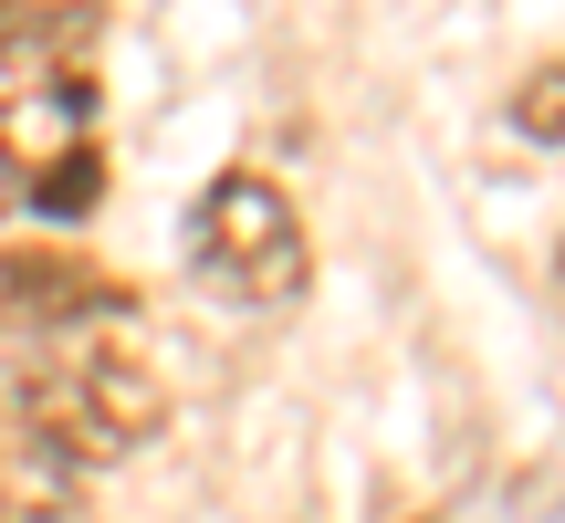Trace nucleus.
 Returning a JSON list of instances; mask_svg holds the SVG:
<instances>
[{
  "label": "nucleus",
  "instance_id": "nucleus-4",
  "mask_svg": "<svg viewBox=\"0 0 565 523\" xmlns=\"http://www.w3.org/2000/svg\"><path fill=\"white\" fill-rule=\"evenodd\" d=\"M0 303L32 335H95V324L126 314V282L84 252H0Z\"/></svg>",
  "mask_w": 565,
  "mask_h": 523
},
{
  "label": "nucleus",
  "instance_id": "nucleus-2",
  "mask_svg": "<svg viewBox=\"0 0 565 523\" xmlns=\"http://www.w3.org/2000/svg\"><path fill=\"white\" fill-rule=\"evenodd\" d=\"M189 273L221 303H294L303 273H315L294 200L273 179H252V168H221L200 189V210H189Z\"/></svg>",
  "mask_w": 565,
  "mask_h": 523
},
{
  "label": "nucleus",
  "instance_id": "nucleus-7",
  "mask_svg": "<svg viewBox=\"0 0 565 523\" xmlns=\"http://www.w3.org/2000/svg\"><path fill=\"white\" fill-rule=\"evenodd\" d=\"M21 200H32V179H21V158H11V147H0V221H11Z\"/></svg>",
  "mask_w": 565,
  "mask_h": 523
},
{
  "label": "nucleus",
  "instance_id": "nucleus-3",
  "mask_svg": "<svg viewBox=\"0 0 565 523\" xmlns=\"http://www.w3.org/2000/svg\"><path fill=\"white\" fill-rule=\"evenodd\" d=\"M0 147L21 158V179L84 147V63H63L53 32L0 42Z\"/></svg>",
  "mask_w": 565,
  "mask_h": 523
},
{
  "label": "nucleus",
  "instance_id": "nucleus-5",
  "mask_svg": "<svg viewBox=\"0 0 565 523\" xmlns=\"http://www.w3.org/2000/svg\"><path fill=\"white\" fill-rule=\"evenodd\" d=\"M513 126H524V137H545V147H565V63H545V74L513 84Z\"/></svg>",
  "mask_w": 565,
  "mask_h": 523
},
{
  "label": "nucleus",
  "instance_id": "nucleus-6",
  "mask_svg": "<svg viewBox=\"0 0 565 523\" xmlns=\"http://www.w3.org/2000/svg\"><path fill=\"white\" fill-rule=\"evenodd\" d=\"M32 200H42V210H63V221H74V210H95V158L74 147V158L32 168Z\"/></svg>",
  "mask_w": 565,
  "mask_h": 523
},
{
  "label": "nucleus",
  "instance_id": "nucleus-1",
  "mask_svg": "<svg viewBox=\"0 0 565 523\" xmlns=\"http://www.w3.org/2000/svg\"><path fill=\"white\" fill-rule=\"evenodd\" d=\"M168 419V387L147 377L137 345L116 335H42L32 356L11 366V429L32 450H53L63 471H105L137 461Z\"/></svg>",
  "mask_w": 565,
  "mask_h": 523
}]
</instances>
